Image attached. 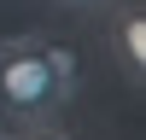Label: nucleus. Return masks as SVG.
I'll use <instances>...</instances> for the list:
<instances>
[{
  "instance_id": "4",
  "label": "nucleus",
  "mask_w": 146,
  "mask_h": 140,
  "mask_svg": "<svg viewBox=\"0 0 146 140\" xmlns=\"http://www.w3.org/2000/svg\"><path fill=\"white\" fill-rule=\"evenodd\" d=\"M58 6H70V12H105L111 0H58Z\"/></svg>"
},
{
  "instance_id": "1",
  "label": "nucleus",
  "mask_w": 146,
  "mask_h": 140,
  "mask_svg": "<svg viewBox=\"0 0 146 140\" xmlns=\"http://www.w3.org/2000/svg\"><path fill=\"white\" fill-rule=\"evenodd\" d=\"M76 99V53L47 35H6L0 41V111L18 123H58Z\"/></svg>"
},
{
  "instance_id": "5",
  "label": "nucleus",
  "mask_w": 146,
  "mask_h": 140,
  "mask_svg": "<svg viewBox=\"0 0 146 140\" xmlns=\"http://www.w3.org/2000/svg\"><path fill=\"white\" fill-rule=\"evenodd\" d=\"M0 140H18V134H12V128H0Z\"/></svg>"
},
{
  "instance_id": "2",
  "label": "nucleus",
  "mask_w": 146,
  "mask_h": 140,
  "mask_svg": "<svg viewBox=\"0 0 146 140\" xmlns=\"http://www.w3.org/2000/svg\"><path fill=\"white\" fill-rule=\"evenodd\" d=\"M111 29H105V53L117 58L135 88H146V0H111Z\"/></svg>"
},
{
  "instance_id": "3",
  "label": "nucleus",
  "mask_w": 146,
  "mask_h": 140,
  "mask_svg": "<svg viewBox=\"0 0 146 140\" xmlns=\"http://www.w3.org/2000/svg\"><path fill=\"white\" fill-rule=\"evenodd\" d=\"M12 134H18V140H76V134H64L58 123H18Z\"/></svg>"
}]
</instances>
